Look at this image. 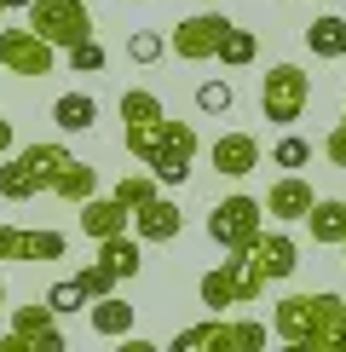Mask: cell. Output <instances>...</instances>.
<instances>
[{
    "mask_svg": "<svg viewBox=\"0 0 346 352\" xmlns=\"http://www.w3.org/2000/svg\"><path fill=\"white\" fill-rule=\"evenodd\" d=\"M0 12H6V0H0Z\"/></svg>",
    "mask_w": 346,
    "mask_h": 352,
    "instance_id": "37",
    "label": "cell"
},
{
    "mask_svg": "<svg viewBox=\"0 0 346 352\" xmlns=\"http://www.w3.org/2000/svg\"><path fill=\"white\" fill-rule=\"evenodd\" d=\"M52 64H58V47L47 35H35V29H0V69H12V76H52Z\"/></svg>",
    "mask_w": 346,
    "mask_h": 352,
    "instance_id": "11",
    "label": "cell"
},
{
    "mask_svg": "<svg viewBox=\"0 0 346 352\" xmlns=\"http://www.w3.org/2000/svg\"><path fill=\"white\" fill-rule=\"evenodd\" d=\"M260 260V272H266V283H283V277H295L300 266V243L288 237V231H260V243L249 248Z\"/></svg>",
    "mask_w": 346,
    "mask_h": 352,
    "instance_id": "17",
    "label": "cell"
},
{
    "mask_svg": "<svg viewBox=\"0 0 346 352\" xmlns=\"http://www.w3.org/2000/svg\"><path fill=\"white\" fill-rule=\"evenodd\" d=\"M283 6H288V0H283Z\"/></svg>",
    "mask_w": 346,
    "mask_h": 352,
    "instance_id": "38",
    "label": "cell"
},
{
    "mask_svg": "<svg viewBox=\"0 0 346 352\" xmlns=\"http://www.w3.org/2000/svg\"><path fill=\"white\" fill-rule=\"evenodd\" d=\"M110 197H115V202H127V208H139V202H150V197H156V173H122Z\"/></svg>",
    "mask_w": 346,
    "mask_h": 352,
    "instance_id": "29",
    "label": "cell"
},
{
    "mask_svg": "<svg viewBox=\"0 0 346 352\" xmlns=\"http://www.w3.org/2000/svg\"><path fill=\"white\" fill-rule=\"evenodd\" d=\"M312 202H317V190H312V179H300V173H283V179L266 190V214H271V219H283V226L306 219V214H312Z\"/></svg>",
    "mask_w": 346,
    "mask_h": 352,
    "instance_id": "15",
    "label": "cell"
},
{
    "mask_svg": "<svg viewBox=\"0 0 346 352\" xmlns=\"http://www.w3.org/2000/svg\"><path fill=\"white\" fill-rule=\"evenodd\" d=\"M98 260H104L115 277H139V266H144L139 237H127V231H115V237H104V243H98Z\"/></svg>",
    "mask_w": 346,
    "mask_h": 352,
    "instance_id": "22",
    "label": "cell"
},
{
    "mask_svg": "<svg viewBox=\"0 0 346 352\" xmlns=\"http://www.w3.org/2000/svg\"><path fill=\"white\" fill-rule=\"evenodd\" d=\"M254 52H260V41L249 35V29H237V23H231V35L220 41V64L242 69V64H254Z\"/></svg>",
    "mask_w": 346,
    "mask_h": 352,
    "instance_id": "27",
    "label": "cell"
},
{
    "mask_svg": "<svg viewBox=\"0 0 346 352\" xmlns=\"http://www.w3.org/2000/svg\"><path fill=\"white\" fill-rule=\"evenodd\" d=\"M231 98H237V93H231V81H202V87H196V110H202V116H225Z\"/></svg>",
    "mask_w": 346,
    "mask_h": 352,
    "instance_id": "30",
    "label": "cell"
},
{
    "mask_svg": "<svg viewBox=\"0 0 346 352\" xmlns=\"http://www.w3.org/2000/svg\"><path fill=\"white\" fill-rule=\"evenodd\" d=\"M260 346H266V324H254V318H242V324L208 318V324L173 335V352H260Z\"/></svg>",
    "mask_w": 346,
    "mask_h": 352,
    "instance_id": "6",
    "label": "cell"
},
{
    "mask_svg": "<svg viewBox=\"0 0 346 352\" xmlns=\"http://www.w3.org/2000/svg\"><path fill=\"white\" fill-rule=\"evenodd\" d=\"M0 156H12V122L0 116Z\"/></svg>",
    "mask_w": 346,
    "mask_h": 352,
    "instance_id": "34",
    "label": "cell"
},
{
    "mask_svg": "<svg viewBox=\"0 0 346 352\" xmlns=\"http://www.w3.org/2000/svg\"><path fill=\"white\" fill-rule=\"evenodd\" d=\"M69 69H76V76H98V69H104V47H98L93 35L76 41V47H69Z\"/></svg>",
    "mask_w": 346,
    "mask_h": 352,
    "instance_id": "31",
    "label": "cell"
},
{
    "mask_svg": "<svg viewBox=\"0 0 346 352\" xmlns=\"http://www.w3.org/2000/svg\"><path fill=\"white\" fill-rule=\"evenodd\" d=\"M225 35H231L225 12H191V18L173 23V58H185V64H208V58H220V41Z\"/></svg>",
    "mask_w": 346,
    "mask_h": 352,
    "instance_id": "10",
    "label": "cell"
},
{
    "mask_svg": "<svg viewBox=\"0 0 346 352\" xmlns=\"http://www.w3.org/2000/svg\"><path fill=\"white\" fill-rule=\"evenodd\" d=\"M306 226H312V243H335V248H341V237H346V202L317 197L312 214H306Z\"/></svg>",
    "mask_w": 346,
    "mask_h": 352,
    "instance_id": "19",
    "label": "cell"
},
{
    "mask_svg": "<svg viewBox=\"0 0 346 352\" xmlns=\"http://www.w3.org/2000/svg\"><path fill=\"white\" fill-rule=\"evenodd\" d=\"M208 162L225 173V179H249V173L260 168V139L254 133H220L208 151Z\"/></svg>",
    "mask_w": 346,
    "mask_h": 352,
    "instance_id": "16",
    "label": "cell"
},
{
    "mask_svg": "<svg viewBox=\"0 0 346 352\" xmlns=\"http://www.w3.org/2000/svg\"><path fill=\"white\" fill-rule=\"evenodd\" d=\"M179 231H185V214H179V202H173V197H162V190L133 208V237L139 243H173Z\"/></svg>",
    "mask_w": 346,
    "mask_h": 352,
    "instance_id": "14",
    "label": "cell"
},
{
    "mask_svg": "<svg viewBox=\"0 0 346 352\" xmlns=\"http://www.w3.org/2000/svg\"><path fill=\"white\" fill-rule=\"evenodd\" d=\"M306 47L317 52V58H346V18H312L306 23Z\"/></svg>",
    "mask_w": 346,
    "mask_h": 352,
    "instance_id": "23",
    "label": "cell"
},
{
    "mask_svg": "<svg viewBox=\"0 0 346 352\" xmlns=\"http://www.w3.org/2000/svg\"><path fill=\"white\" fill-rule=\"evenodd\" d=\"M93 329L98 335H110V341H122V335H133V306H127L122 295H104V300H93Z\"/></svg>",
    "mask_w": 346,
    "mask_h": 352,
    "instance_id": "21",
    "label": "cell"
},
{
    "mask_svg": "<svg viewBox=\"0 0 346 352\" xmlns=\"http://www.w3.org/2000/svg\"><path fill=\"white\" fill-rule=\"evenodd\" d=\"M52 197H64V202H86V197H98V173H93V168H86L81 156H76V162H69L64 173H58Z\"/></svg>",
    "mask_w": 346,
    "mask_h": 352,
    "instance_id": "24",
    "label": "cell"
},
{
    "mask_svg": "<svg viewBox=\"0 0 346 352\" xmlns=\"http://www.w3.org/2000/svg\"><path fill=\"white\" fill-rule=\"evenodd\" d=\"M260 231H266V202H254V197H225V202H214V214H208V237L225 248V254H237V248H254L260 243Z\"/></svg>",
    "mask_w": 346,
    "mask_h": 352,
    "instance_id": "5",
    "label": "cell"
},
{
    "mask_svg": "<svg viewBox=\"0 0 346 352\" xmlns=\"http://www.w3.org/2000/svg\"><path fill=\"white\" fill-rule=\"evenodd\" d=\"M127 219H133V208H127V202H115V197H86V202H81V231H86L93 243L127 231Z\"/></svg>",
    "mask_w": 346,
    "mask_h": 352,
    "instance_id": "18",
    "label": "cell"
},
{
    "mask_svg": "<svg viewBox=\"0 0 346 352\" xmlns=\"http://www.w3.org/2000/svg\"><path fill=\"white\" fill-rule=\"evenodd\" d=\"M76 156L64 151V144H29V151H12L6 162H0V197L6 202H29L41 197V190L58 185V173H64Z\"/></svg>",
    "mask_w": 346,
    "mask_h": 352,
    "instance_id": "2",
    "label": "cell"
},
{
    "mask_svg": "<svg viewBox=\"0 0 346 352\" xmlns=\"http://www.w3.org/2000/svg\"><path fill=\"white\" fill-rule=\"evenodd\" d=\"M162 52H168L162 29H133V35H127V58H133V64H156Z\"/></svg>",
    "mask_w": 346,
    "mask_h": 352,
    "instance_id": "28",
    "label": "cell"
},
{
    "mask_svg": "<svg viewBox=\"0 0 346 352\" xmlns=\"http://www.w3.org/2000/svg\"><path fill=\"white\" fill-rule=\"evenodd\" d=\"M0 312H6V283H0Z\"/></svg>",
    "mask_w": 346,
    "mask_h": 352,
    "instance_id": "35",
    "label": "cell"
},
{
    "mask_svg": "<svg viewBox=\"0 0 346 352\" xmlns=\"http://www.w3.org/2000/svg\"><path fill=\"white\" fill-rule=\"evenodd\" d=\"M47 306H52L58 318H64V312H81V306H86V295H81V283H76V277H64V283H52V289H47Z\"/></svg>",
    "mask_w": 346,
    "mask_h": 352,
    "instance_id": "32",
    "label": "cell"
},
{
    "mask_svg": "<svg viewBox=\"0 0 346 352\" xmlns=\"http://www.w3.org/2000/svg\"><path fill=\"white\" fill-rule=\"evenodd\" d=\"M29 29L35 35H47L52 47H76V41L93 35V18H86V0H29Z\"/></svg>",
    "mask_w": 346,
    "mask_h": 352,
    "instance_id": "8",
    "label": "cell"
},
{
    "mask_svg": "<svg viewBox=\"0 0 346 352\" xmlns=\"http://www.w3.org/2000/svg\"><path fill=\"white\" fill-rule=\"evenodd\" d=\"M196 295L208 312H220V306H254L260 295H266V272H260V260L249 254V248H237L231 260H220L214 272H202Z\"/></svg>",
    "mask_w": 346,
    "mask_h": 352,
    "instance_id": "3",
    "label": "cell"
},
{
    "mask_svg": "<svg viewBox=\"0 0 346 352\" xmlns=\"http://www.w3.org/2000/svg\"><path fill=\"white\" fill-rule=\"evenodd\" d=\"M191 162H196V127L191 122H162L144 168L156 173V185H185L191 179Z\"/></svg>",
    "mask_w": 346,
    "mask_h": 352,
    "instance_id": "7",
    "label": "cell"
},
{
    "mask_svg": "<svg viewBox=\"0 0 346 352\" xmlns=\"http://www.w3.org/2000/svg\"><path fill=\"white\" fill-rule=\"evenodd\" d=\"M162 122H168V110H162V98H156L150 87H127L122 93V144H127V156L144 162L156 133H162Z\"/></svg>",
    "mask_w": 346,
    "mask_h": 352,
    "instance_id": "9",
    "label": "cell"
},
{
    "mask_svg": "<svg viewBox=\"0 0 346 352\" xmlns=\"http://www.w3.org/2000/svg\"><path fill=\"white\" fill-rule=\"evenodd\" d=\"M76 283H81V295H86V306L93 300H104V295H115V283H122V277H115L104 260H93V266H81L76 272Z\"/></svg>",
    "mask_w": 346,
    "mask_h": 352,
    "instance_id": "26",
    "label": "cell"
},
{
    "mask_svg": "<svg viewBox=\"0 0 346 352\" xmlns=\"http://www.w3.org/2000/svg\"><path fill=\"white\" fill-rule=\"evenodd\" d=\"M306 104H312V76L300 64H271L260 76V110H266V122L295 127L306 116Z\"/></svg>",
    "mask_w": 346,
    "mask_h": 352,
    "instance_id": "4",
    "label": "cell"
},
{
    "mask_svg": "<svg viewBox=\"0 0 346 352\" xmlns=\"http://www.w3.org/2000/svg\"><path fill=\"white\" fill-rule=\"evenodd\" d=\"M323 156H329L335 168H346V116H341L335 127H329V139H323Z\"/></svg>",
    "mask_w": 346,
    "mask_h": 352,
    "instance_id": "33",
    "label": "cell"
},
{
    "mask_svg": "<svg viewBox=\"0 0 346 352\" xmlns=\"http://www.w3.org/2000/svg\"><path fill=\"white\" fill-rule=\"evenodd\" d=\"M341 260H346V237H341Z\"/></svg>",
    "mask_w": 346,
    "mask_h": 352,
    "instance_id": "36",
    "label": "cell"
},
{
    "mask_svg": "<svg viewBox=\"0 0 346 352\" xmlns=\"http://www.w3.org/2000/svg\"><path fill=\"white\" fill-rule=\"evenodd\" d=\"M271 162H277L283 173H295V168H306V162H312V144H306V139H300V133H295V127H283V139H277V144H271Z\"/></svg>",
    "mask_w": 346,
    "mask_h": 352,
    "instance_id": "25",
    "label": "cell"
},
{
    "mask_svg": "<svg viewBox=\"0 0 346 352\" xmlns=\"http://www.w3.org/2000/svg\"><path fill=\"white\" fill-rule=\"evenodd\" d=\"M52 122L64 127V133H86V127L98 122V98H93V93H64V98L52 104Z\"/></svg>",
    "mask_w": 346,
    "mask_h": 352,
    "instance_id": "20",
    "label": "cell"
},
{
    "mask_svg": "<svg viewBox=\"0 0 346 352\" xmlns=\"http://www.w3.org/2000/svg\"><path fill=\"white\" fill-rule=\"evenodd\" d=\"M271 335L312 352H346V300L341 295H283L271 312Z\"/></svg>",
    "mask_w": 346,
    "mask_h": 352,
    "instance_id": "1",
    "label": "cell"
},
{
    "mask_svg": "<svg viewBox=\"0 0 346 352\" xmlns=\"http://www.w3.org/2000/svg\"><path fill=\"white\" fill-rule=\"evenodd\" d=\"M69 237L64 231H23V226H0V260H35V266H47V260H64Z\"/></svg>",
    "mask_w": 346,
    "mask_h": 352,
    "instance_id": "13",
    "label": "cell"
},
{
    "mask_svg": "<svg viewBox=\"0 0 346 352\" xmlns=\"http://www.w3.org/2000/svg\"><path fill=\"white\" fill-rule=\"evenodd\" d=\"M64 352V329H58V312L47 300L41 306H18L12 312V329H6V341H0V352Z\"/></svg>",
    "mask_w": 346,
    "mask_h": 352,
    "instance_id": "12",
    "label": "cell"
}]
</instances>
